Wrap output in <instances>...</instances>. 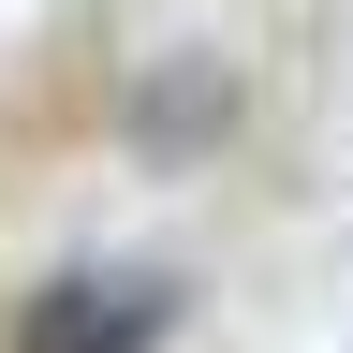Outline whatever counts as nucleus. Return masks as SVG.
I'll return each instance as SVG.
<instances>
[{
  "instance_id": "f257e3e1",
  "label": "nucleus",
  "mask_w": 353,
  "mask_h": 353,
  "mask_svg": "<svg viewBox=\"0 0 353 353\" xmlns=\"http://www.w3.org/2000/svg\"><path fill=\"white\" fill-rule=\"evenodd\" d=\"M162 339H176V280L162 265H59L0 324V353H162Z\"/></svg>"
},
{
  "instance_id": "f03ea898",
  "label": "nucleus",
  "mask_w": 353,
  "mask_h": 353,
  "mask_svg": "<svg viewBox=\"0 0 353 353\" xmlns=\"http://www.w3.org/2000/svg\"><path fill=\"white\" fill-rule=\"evenodd\" d=\"M118 118H132L148 162H192V148H221V118H236V74H221V59H148Z\"/></svg>"
}]
</instances>
